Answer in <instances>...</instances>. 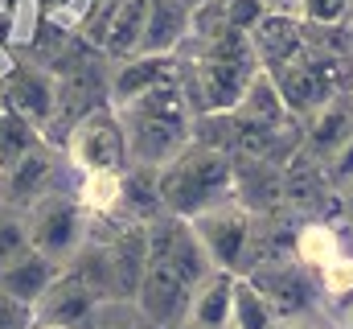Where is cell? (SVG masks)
Listing matches in <instances>:
<instances>
[{"label": "cell", "mask_w": 353, "mask_h": 329, "mask_svg": "<svg viewBox=\"0 0 353 329\" xmlns=\"http://www.w3.org/2000/svg\"><path fill=\"white\" fill-rule=\"evenodd\" d=\"M148 12H152V0H90L83 41L103 50L107 58H132L140 54Z\"/></svg>", "instance_id": "cell-6"}, {"label": "cell", "mask_w": 353, "mask_h": 329, "mask_svg": "<svg viewBox=\"0 0 353 329\" xmlns=\"http://www.w3.org/2000/svg\"><path fill=\"white\" fill-rule=\"evenodd\" d=\"M123 120V140H128V164H148L165 169L176 161L189 140H193V107L185 99L181 79L165 82L123 107H115Z\"/></svg>", "instance_id": "cell-1"}, {"label": "cell", "mask_w": 353, "mask_h": 329, "mask_svg": "<svg viewBox=\"0 0 353 329\" xmlns=\"http://www.w3.org/2000/svg\"><path fill=\"white\" fill-rule=\"evenodd\" d=\"M176 4H185V8H193V4H197V0H176Z\"/></svg>", "instance_id": "cell-35"}, {"label": "cell", "mask_w": 353, "mask_h": 329, "mask_svg": "<svg viewBox=\"0 0 353 329\" xmlns=\"http://www.w3.org/2000/svg\"><path fill=\"white\" fill-rule=\"evenodd\" d=\"M29 218L17 206H0V267L29 251Z\"/></svg>", "instance_id": "cell-24"}, {"label": "cell", "mask_w": 353, "mask_h": 329, "mask_svg": "<svg viewBox=\"0 0 353 329\" xmlns=\"http://www.w3.org/2000/svg\"><path fill=\"white\" fill-rule=\"evenodd\" d=\"M189 292H193V284L181 280V272L169 259L148 255V267H144V280H140L132 305L148 329H181L185 313H189Z\"/></svg>", "instance_id": "cell-8"}, {"label": "cell", "mask_w": 353, "mask_h": 329, "mask_svg": "<svg viewBox=\"0 0 353 329\" xmlns=\"http://www.w3.org/2000/svg\"><path fill=\"white\" fill-rule=\"evenodd\" d=\"M173 79H181V54H132L119 58L115 75H107V99L111 107H123Z\"/></svg>", "instance_id": "cell-12"}, {"label": "cell", "mask_w": 353, "mask_h": 329, "mask_svg": "<svg viewBox=\"0 0 353 329\" xmlns=\"http://www.w3.org/2000/svg\"><path fill=\"white\" fill-rule=\"evenodd\" d=\"M243 276L271 301V309H275L279 321L308 313V301H312L316 280H312V272H308L296 255H271V259H263V263L247 267Z\"/></svg>", "instance_id": "cell-9"}, {"label": "cell", "mask_w": 353, "mask_h": 329, "mask_svg": "<svg viewBox=\"0 0 353 329\" xmlns=\"http://www.w3.org/2000/svg\"><path fill=\"white\" fill-rule=\"evenodd\" d=\"M325 177H329V185L341 189V194L353 185V136L333 153V157H329V161H325Z\"/></svg>", "instance_id": "cell-28"}, {"label": "cell", "mask_w": 353, "mask_h": 329, "mask_svg": "<svg viewBox=\"0 0 353 329\" xmlns=\"http://www.w3.org/2000/svg\"><path fill=\"white\" fill-rule=\"evenodd\" d=\"M33 329H70V326H46V321H37Z\"/></svg>", "instance_id": "cell-34"}, {"label": "cell", "mask_w": 353, "mask_h": 329, "mask_svg": "<svg viewBox=\"0 0 353 329\" xmlns=\"http://www.w3.org/2000/svg\"><path fill=\"white\" fill-rule=\"evenodd\" d=\"M279 329H325V326H316L308 313H300V317H288V321H283Z\"/></svg>", "instance_id": "cell-31"}, {"label": "cell", "mask_w": 353, "mask_h": 329, "mask_svg": "<svg viewBox=\"0 0 353 329\" xmlns=\"http://www.w3.org/2000/svg\"><path fill=\"white\" fill-rule=\"evenodd\" d=\"M37 8H41V17H62V12H70V0H37Z\"/></svg>", "instance_id": "cell-30"}, {"label": "cell", "mask_w": 353, "mask_h": 329, "mask_svg": "<svg viewBox=\"0 0 353 329\" xmlns=\"http://www.w3.org/2000/svg\"><path fill=\"white\" fill-rule=\"evenodd\" d=\"M0 206H4V194H0Z\"/></svg>", "instance_id": "cell-36"}, {"label": "cell", "mask_w": 353, "mask_h": 329, "mask_svg": "<svg viewBox=\"0 0 353 329\" xmlns=\"http://www.w3.org/2000/svg\"><path fill=\"white\" fill-rule=\"evenodd\" d=\"M226 198H234V157L226 149L189 140V149L161 169V206L176 218H193Z\"/></svg>", "instance_id": "cell-3"}, {"label": "cell", "mask_w": 353, "mask_h": 329, "mask_svg": "<svg viewBox=\"0 0 353 329\" xmlns=\"http://www.w3.org/2000/svg\"><path fill=\"white\" fill-rule=\"evenodd\" d=\"M4 103L12 111H21L33 128H46L54 124L58 115V79L37 66V62H17L8 75H4Z\"/></svg>", "instance_id": "cell-11"}, {"label": "cell", "mask_w": 353, "mask_h": 329, "mask_svg": "<svg viewBox=\"0 0 353 329\" xmlns=\"http://www.w3.org/2000/svg\"><path fill=\"white\" fill-rule=\"evenodd\" d=\"M304 21L296 12H283V8H267L263 21L251 29V46H255V58L263 70H279L288 66L300 50H304Z\"/></svg>", "instance_id": "cell-14"}, {"label": "cell", "mask_w": 353, "mask_h": 329, "mask_svg": "<svg viewBox=\"0 0 353 329\" xmlns=\"http://www.w3.org/2000/svg\"><path fill=\"white\" fill-rule=\"evenodd\" d=\"M292 12L308 25H350L353 0H296Z\"/></svg>", "instance_id": "cell-26"}, {"label": "cell", "mask_w": 353, "mask_h": 329, "mask_svg": "<svg viewBox=\"0 0 353 329\" xmlns=\"http://www.w3.org/2000/svg\"><path fill=\"white\" fill-rule=\"evenodd\" d=\"M25 218H29V243H33V251L50 255L62 267L87 247V210L66 189H50L46 198H37L25 210Z\"/></svg>", "instance_id": "cell-4"}, {"label": "cell", "mask_w": 353, "mask_h": 329, "mask_svg": "<svg viewBox=\"0 0 353 329\" xmlns=\"http://www.w3.org/2000/svg\"><path fill=\"white\" fill-rule=\"evenodd\" d=\"M185 37H189V8L176 0H152L140 54H176V46Z\"/></svg>", "instance_id": "cell-19"}, {"label": "cell", "mask_w": 353, "mask_h": 329, "mask_svg": "<svg viewBox=\"0 0 353 329\" xmlns=\"http://www.w3.org/2000/svg\"><path fill=\"white\" fill-rule=\"evenodd\" d=\"M197 239L205 247L210 263L214 267H226V272H243L247 267V251H251V239H255V227L259 218L239 202V198H226V202H214L210 210L193 214L189 218Z\"/></svg>", "instance_id": "cell-5"}, {"label": "cell", "mask_w": 353, "mask_h": 329, "mask_svg": "<svg viewBox=\"0 0 353 329\" xmlns=\"http://www.w3.org/2000/svg\"><path fill=\"white\" fill-rule=\"evenodd\" d=\"M341 329H353V301L345 305V313H341Z\"/></svg>", "instance_id": "cell-33"}, {"label": "cell", "mask_w": 353, "mask_h": 329, "mask_svg": "<svg viewBox=\"0 0 353 329\" xmlns=\"http://www.w3.org/2000/svg\"><path fill=\"white\" fill-rule=\"evenodd\" d=\"M66 157H58L46 140H37L25 157L0 169V194H4V206H17V210H29L37 198H46L50 189H58V173H62Z\"/></svg>", "instance_id": "cell-10"}, {"label": "cell", "mask_w": 353, "mask_h": 329, "mask_svg": "<svg viewBox=\"0 0 353 329\" xmlns=\"http://www.w3.org/2000/svg\"><path fill=\"white\" fill-rule=\"evenodd\" d=\"M337 251H341V235H337L329 223H316V218H308V223L296 231V239H292V255H296L312 276H316Z\"/></svg>", "instance_id": "cell-22"}, {"label": "cell", "mask_w": 353, "mask_h": 329, "mask_svg": "<svg viewBox=\"0 0 353 329\" xmlns=\"http://www.w3.org/2000/svg\"><path fill=\"white\" fill-rule=\"evenodd\" d=\"M83 329H148L132 301H103Z\"/></svg>", "instance_id": "cell-27"}, {"label": "cell", "mask_w": 353, "mask_h": 329, "mask_svg": "<svg viewBox=\"0 0 353 329\" xmlns=\"http://www.w3.org/2000/svg\"><path fill=\"white\" fill-rule=\"evenodd\" d=\"M226 329H230V326H226Z\"/></svg>", "instance_id": "cell-37"}, {"label": "cell", "mask_w": 353, "mask_h": 329, "mask_svg": "<svg viewBox=\"0 0 353 329\" xmlns=\"http://www.w3.org/2000/svg\"><path fill=\"white\" fill-rule=\"evenodd\" d=\"M316 284H321V292H329L333 301H341V297H353V251H337L321 272H316Z\"/></svg>", "instance_id": "cell-25"}, {"label": "cell", "mask_w": 353, "mask_h": 329, "mask_svg": "<svg viewBox=\"0 0 353 329\" xmlns=\"http://www.w3.org/2000/svg\"><path fill=\"white\" fill-rule=\"evenodd\" d=\"M99 305H103V301L94 297V288H90L87 280H83L79 272L62 267V272H58V280L46 288V297L33 305V317H37V321H46V326L83 329Z\"/></svg>", "instance_id": "cell-13"}, {"label": "cell", "mask_w": 353, "mask_h": 329, "mask_svg": "<svg viewBox=\"0 0 353 329\" xmlns=\"http://www.w3.org/2000/svg\"><path fill=\"white\" fill-rule=\"evenodd\" d=\"M37 140H41L37 128H33L21 111H12V107L4 103V107H0V169H8L17 157H25Z\"/></svg>", "instance_id": "cell-23"}, {"label": "cell", "mask_w": 353, "mask_h": 329, "mask_svg": "<svg viewBox=\"0 0 353 329\" xmlns=\"http://www.w3.org/2000/svg\"><path fill=\"white\" fill-rule=\"evenodd\" d=\"M66 161L79 173L90 169H128V140H123V120L115 107H94L74 128L66 132Z\"/></svg>", "instance_id": "cell-7"}, {"label": "cell", "mask_w": 353, "mask_h": 329, "mask_svg": "<svg viewBox=\"0 0 353 329\" xmlns=\"http://www.w3.org/2000/svg\"><path fill=\"white\" fill-rule=\"evenodd\" d=\"M353 136V99L345 95H333L329 103H321L308 120H304V153L316 157L325 164L345 140Z\"/></svg>", "instance_id": "cell-15"}, {"label": "cell", "mask_w": 353, "mask_h": 329, "mask_svg": "<svg viewBox=\"0 0 353 329\" xmlns=\"http://www.w3.org/2000/svg\"><path fill=\"white\" fill-rule=\"evenodd\" d=\"M58 272H62V263H54L50 255H41V251L29 247L21 259H12V263L0 267V292H8V297H17L25 305H37L46 297V288L58 280Z\"/></svg>", "instance_id": "cell-18"}, {"label": "cell", "mask_w": 353, "mask_h": 329, "mask_svg": "<svg viewBox=\"0 0 353 329\" xmlns=\"http://www.w3.org/2000/svg\"><path fill=\"white\" fill-rule=\"evenodd\" d=\"M230 301H234V272L214 267L201 276L189 292V313L181 329H226L230 326Z\"/></svg>", "instance_id": "cell-16"}, {"label": "cell", "mask_w": 353, "mask_h": 329, "mask_svg": "<svg viewBox=\"0 0 353 329\" xmlns=\"http://www.w3.org/2000/svg\"><path fill=\"white\" fill-rule=\"evenodd\" d=\"M33 326H37L33 305H25V301L0 292V329H33Z\"/></svg>", "instance_id": "cell-29"}, {"label": "cell", "mask_w": 353, "mask_h": 329, "mask_svg": "<svg viewBox=\"0 0 353 329\" xmlns=\"http://www.w3.org/2000/svg\"><path fill=\"white\" fill-rule=\"evenodd\" d=\"M79 206L90 218H119L123 210V169H90L79 185Z\"/></svg>", "instance_id": "cell-20"}, {"label": "cell", "mask_w": 353, "mask_h": 329, "mask_svg": "<svg viewBox=\"0 0 353 329\" xmlns=\"http://www.w3.org/2000/svg\"><path fill=\"white\" fill-rule=\"evenodd\" d=\"M259 70L251 33H218L197 41L193 58H181V86L185 99L193 107V115H210V111H234V103L243 99V86Z\"/></svg>", "instance_id": "cell-2"}, {"label": "cell", "mask_w": 353, "mask_h": 329, "mask_svg": "<svg viewBox=\"0 0 353 329\" xmlns=\"http://www.w3.org/2000/svg\"><path fill=\"white\" fill-rule=\"evenodd\" d=\"M234 124L239 128H279V124H288V120H296L292 111H288V103H283V95H279V82L271 70H255L251 82L243 86V99L234 103Z\"/></svg>", "instance_id": "cell-17"}, {"label": "cell", "mask_w": 353, "mask_h": 329, "mask_svg": "<svg viewBox=\"0 0 353 329\" xmlns=\"http://www.w3.org/2000/svg\"><path fill=\"white\" fill-rule=\"evenodd\" d=\"M341 198H345V202H341V214H345V218L353 223V185L345 189V194H341Z\"/></svg>", "instance_id": "cell-32"}, {"label": "cell", "mask_w": 353, "mask_h": 329, "mask_svg": "<svg viewBox=\"0 0 353 329\" xmlns=\"http://www.w3.org/2000/svg\"><path fill=\"white\" fill-rule=\"evenodd\" d=\"M230 329H279V317L263 292L247 280L234 276V301H230Z\"/></svg>", "instance_id": "cell-21"}]
</instances>
